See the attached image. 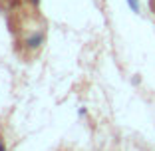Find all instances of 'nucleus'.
Masks as SVG:
<instances>
[{
	"mask_svg": "<svg viewBox=\"0 0 155 151\" xmlns=\"http://www.w3.org/2000/svg\"><path fill=\"white\" fill-rule=\"evenodd\" d=\"M44 38H46L44 36V30H40L38 34H32L30 38H26V42H24V44H26L30 50H38V48L44 44Z\"/></svg>",
	"mask_w": 155,
	"mask_h": 151,
	"instance_id": "f257e3e1",
	"label": "nucleus"
},
{
	"mask_svg": "<svg viewBox=\"0 0 155 151\" xmlns=\"http://www.w3.org/2000/svg\"><path fill=\"white\" fill-rule=\"evenodd\" d=\"M127 2H129V6H131L133 12H139V2H137V0H127Z\"/></svg>",
	"mask_w": 155,
	"mask_h": 151,
	"instance_id": "f03ea898",
	"label": "nucleus"
},
{
	"mask_svg": "<svg viewBox=\"0 0 155 151\" xmlns=\"http://www.w3.org/2000/svg\"><path fill=\"white\" fill-rule=\"evenodd\" d=\"M0 151H8V147H6V139L0 135Z\"/></svg>",
	"mask_w": 155,
	"mask_h": 151,
	"instance_id": "7ed1b4c3",
	"label": "nucleus"
},
{
	"mask_svg": "<svg viewBox=\"0 0 155 151\" xmlns=\"http://www.w3.org/2000/svg\"><path fill=\"white\" fill-rule=\"evenodd\" d=\"M30 2H32L34 6H38V4H40V0H30Z\"/></svg>",
	"mask_w": 155,
	"mask_h": 151,
	"instance_id": "20e7f679",
	"label": "nucleus"
}]
</instances>
